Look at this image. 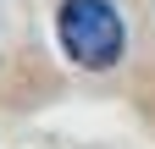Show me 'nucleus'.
<instances>
[{
	"label": "nucleus",
	"instance_id": "f257e3e1",
	"mask_svg": "<svg viewBox=\"0 0 155 149\" xmlns=\"http://www.w3.org/2000/svg\"><path fill=\"white\" fill-rule=\"evenodd\" d=\"M55 28H61V50L72 55L78 66L89 72H105L122 61V17H116L111 0H61V17H55Z\"/></svg>",
	"mask_w": 155,
	"mask_h": 149
}]
</instances>
